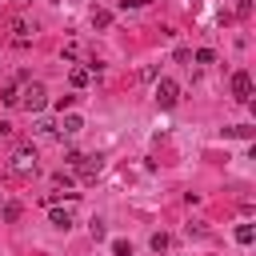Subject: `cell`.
Wrapping results in <instances>:
<instances>
[{
	"mask_svg": "<svg viewBox=\"0 0 256 256\" xmlns=\"http://www.w3.org/2000/svg\"><path fill=\"white\" fill-rule=\"evenodd\" d=\"M44 104H48V88L36 84V80H28L24 92H20V104H16V108H24V112H44Z\"/></svg>",
	"mask_w": 256,
	"mask_h": 256,
	"instance_id": "6da1fadb",
	"label": "cell"
},
{
	"mask_svg": "<svg viewBox=\"0 0 256 256\" xmlns=\"http://www.w3.org/2000/svg\"><path fill=\"white\" fill-rule=\"evenodd\" d=\"M8 172L12 176H32L36 172V148H16L12 160H8Z\"/></svg>",
	"mask_w": 256,
	"mask_h": 256,
	"instance_id": "7a4b0ae2",
	"label": "cell"
},
{
	"mask_svg": "<svg viewBox=\"0 0 256 256\" xmlns=\"http://www.w3.org/2000/svg\"><path fill=\"white\" fill-rule=\"evenodd\" d=\"M156 104L160 108H176V100H180V84L176 80H168V76H156Z\"/></svg>",
	"mask_w": 256,
	"mask_h": 256,
	"instance_id": "3957f363",
	"label": "cell"
},
{
	"mask_svg": "<svg viewBox=\"0 0 256 256\" xmlns=\"http://www.w3.org/2000/svg\"><path fill=\"white\" fill-rule=\"evenodd\" d=\"M232 100L236 104H252V76L248 72H232Z\"/></svg>",
	"mask_w": 256,
	"mask_h": 256,
	"instance_id": "277c9868",
	"label": "cell"
},
{
	"mask_svg": "<svg viewBox=\"0 0 256 256\" xmlns=\"http://www.w3.org/2000/svg\"><path fill=\"white\" fill-rule=\"evenodd\" d=\"M8 32H12V40H16V48H28V32H36L28 20H20V16H12L8 20Z\"/></svg>",
	"mask_w": 256,
	"mask_h": 256,
	"instance_id": "5b68a950",
	"label": "cell"
},
{
	"mask_svg": "<svg viewBox=\"0 0 256 256\" xmlns=\"http://www.w3.org/2000/svg\"><path fill=\"white\" fill-rule=\"evenodd\" d=\"M80 128H84V120H80L76 112H64V120L56 124V136H76Z\"/></svg>",
	"mask_w": 256,
	"mask_h": 256,
	"instance_id": "8992f818",
	"label": "cell"
},
{
	"mask_svg": "<svg viewBox=\"0 0 256 256\" xmlns=\"http://www.w3.org/2000/svg\"><path fill=\"white\" fill-rule=\"evenodd\" d=\"M48 220H52V228H60V232H68V228L76 224L72 212H68V208H56V204H52V216H48Z\"/></svg>",
	"mask_w": 256,
	"mask_h": 256,
	"instance_id": "52a82bcc",
	"label": "cell"
},
{
	"mask_svg": "<svg viewBox=\"0 0 256 256\" xmlns=\"http://www.w3.org/2000/svg\"><path fill=\"white\" fill-rule=\"evenodd\" d=\"M0 216H4V224H16V220H20V216H24V208H20V204H16V200H8V204H4V208H0Z\"/></svg>",
	"mask_w": 256,
	"mask_h": 256,
	"instance_id": "ba28073f",
	"label": "cell"
},
{
	"mask_svg": "<svg viewBox=\"0 0 256 256\" xmlns=\"http://www.w3.org/2000/svg\"><path fill=\"white\" fill-rule=\"evenodd\" d=\"M232 236H236V244H252V240H256V228H252V224H236Z\"/></svg>",
	"mask_w": 256,
	"mask_h": 256,
	"instance_id": "9c48e42d",
	"label": "cell"
},
{
	"mask_svg": "<svg viewBox=\"0 0 256 256\" xmlns=\"http://www.w3.org/2000/svg\"><path fill=\"white\" fill-rule=\"evenodd\" d=\"M68 80H72V88H88L92 72H88V68H72V76H68Z\"/></svg>",
	"mask_w": 256,
	"mask_h": 256,
	"instance_id": "30bf717a",
	"label": "cell"
},
{
	"mask_svg": "<svg viewBox=\"0 0 256 256\" xmlns=\"http://www.w3.org/2000/svg\"><path fill=\"white\" fill-rule=\"evenodd\" d=\"M0 100H4L8 108H16V104H20V88H16V84H8V88L0 92Z\"/></svg>",
	"mask_w": 256,
	"mask_h": 256,
	"instance_id": "8fae6325",
	"label": "cell"
},
{
	"mask_svg": "<svg viewBox=\"0 0 256 256\" xmlns=\"http://www.w3.org/2000/svg\"><path fill=\"white\" fill-rule=\"evenodd\" d=\"M92 24H96V28H108V24H112V12H108V8H96V12H92Z\"/></svg>",
	"mask_w": 256,
	"mask_h": 256,
	"instance_id": "7c38bea8",
	"label": "cell"
},
{
	"mask_svg": "<svg viewBox=\"0 0 256 256\" xmlns=\"http://www.w3.org/2000/svg\"><path fill=\"white\" fill-rule=\"evenodd\" d=\"M152 252H168V232H152Z\"/></svg>",
	"mask_w": 256,
	"mask_h": 256,
	"instance_id": "4fadbf2b",
	"label": "cell"
},
{
	"mask_svg": "<svg viewBox=\"0 0 256 256\" xmlns=\"http://www.w3.org/2000/svg\"><path fill=\"white\" fill-rule=\"evenodd\" d=\"M52 184H56V188H64V192H68V188H72V172H64V168H60V172H56V176H52Z\"/></svg>",
	"mask_w": 256,
	"mask_h": 256,
	"instance_id": "5bb4252c",
	"label": "cell"
},
{
	"mask_svg": "<svg viewBox=\"0 0 256 256\" xmlns=\"http://www.w3.org/2000/svg\"><path fill=\"white\" fill-rule=\"evenodd\" d=\"M36 132H40V136H56V120H40Z\"/></svg>",
	"mask_w": 256,
	"mask_h": 256,
	"instance_id": "9a60e30c",
	"label": "cell"
},
{
	"mask_svg": "<svg viewBox=\"0 0 256 256\" xmlns=\"http://www.w3.org/2000/svg\"><path fill=\"white\" fill-rule=\"evenodd\" d=\"M224 136H244V140H248L252 128H248V124H236V128H224Z\"/></svg>",
	"mask_w": 256,
	"mask_h": 256,
	"instance_id": "2e32d148",
	"label": "cell"
},
{
	"mask_svg": "<svg viewBox=\"0 0 256 256\" xmlns=\"http://www.w3.org/2000/svg\"><path fill=\"white\" fill-rule=\"evenodd\" d=\"M64 164H68V168H84V152H68Z\"/></svg>",
	"mask_w": 256,
	"mask_h": 256,
	"instance_id": "e0dca14e",
	"label": "cell"
},
{
	"mask_svg": "<svg viewBox=\"0 0 256 256\" xmlns=\"http://www.w3.org/2000/svg\"><path fill=\"white\" fill-rule=\"evenodd\" d=\"M112 252H116V256H132V244H128V240H112Z\"/></svg>",
	"mask_w": 256,
	"mask_h": 256,
	"instance_id": "ac0fdd59",
	"label": "cell"
},
{
	"mask_svg": "<svg viewBox=\"0 0 256 256\" xmlns=\"http://www.w3.org/2000/svg\"><path fill=\"white\" fill-rule=\"evenodd\" d=\"M212 60H216L212 48H200V52H196V64H212Z\"/></svg>",
	"mask_w": 256,
	"mask_h": 256,
	"instance_id": "d6986e66",
	"label": "cell"
},
{
	"mask_svg": "<svg viewBox=\"0 0 256 256\" xmlns=\"http://www.w3.org/2000/svg\"><path fill=\"white\" fill-rule=\"evenodd\" d=\"M88 232H92V240H104V224H100V220H92V224H88Z\"/></svg>",
	"mask_w": 256,
	"mask_h": 256,
	"instance_id": "ffe728a7",
	"label": "cell"
},
{
	"mask_svg": "<svg viewBox=\"0 0 256 256\" xmlns=\"http://www.w3.org/2000/svg\"><path fill=\"white\" fill-rule=\"evenodd\" d=\"M64 56H68V60H76V56H80V44H76V40H72V44H64Z\"/></svg>",
	"mask_w": 256,
	"mask_h": 256,
	"instance_id": "44dd1931",
	"label": "cell"
},
{
	"mask_svg": "<svg viewBox=\"0 0 256 256\" xmlns=\"http://www.w3.org/2000/svg\"><path fill=\"white\" fill-rule=\"evenodd\" d=\"M176 64H192V52L188 48H176Z\"/></svg>",
	"mask_w": 256,
	"mask_h": 256,
	"instance_id": "7402d4cb",
	"label": "cell"
},
{
	"mask_svg": "<svg viewBox=\"0 0 256 256\" xmlns=\"http://www.w3.org/2000/svg\"><path fill=\"white\" fill-rule=\"evenodd\" d=\"M248 12H252V0H240L236 4V16H248Z\"/></svg>",
	"mask_w": 256,
	"mask_h": 256,
	"instance_id": "603a6c76",
	"label": "cell"
},
{
	"mask_svg": "<svg viewBox=\"0 0 256 256\" xmlns=\"http://www.w3.org/2000/svg\"><path fill=\"white\" fill-rule=\"evenodd\" d=\"M140 4H148V0H120V8H140Z\"/></svg>",
	"mask_w": 256,
	"mask_h": 256,
	"instance_id": "cb8c5ba5",
	"label": "cell"
},
{
	"mask_svg": "<svg viewBox=\"0 0 256 256\" xmlns=\"http://www.w3.org/2000/svg\"><path fill=\"white\" fill-rule=\"evenodd\" d=\"M8 132H12V128H8V124H4V120H0V136H8Z\"/></svg>",
	"mask_w": 256,
	"mask_h": 256,
	"instance_id": "d4e9b609",
	"label": "cell"
}]
</instances>
